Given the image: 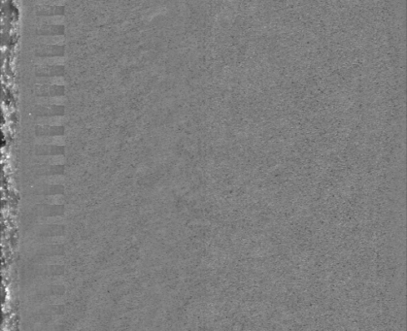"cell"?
Returning a JSON list of instances; mask_svg holds the SVG:
<instances>
[{
    "label": "cell",
    "mask_w": 407,
    "mask_h": 331,
    "mask_svg": "<svg viewBox=\"0 0 407 331\" xmlns=\"http://www.w3.org/2000/svg\"><path fill=\"white\" fill-rule=\"evenodd\" d=\"M64 46L57 44H42L37 46L34 50V54L38 57H54L64 56Z\"/></svg>",
    "instance_id": "obj_1"
},
{
    "label": "cell",
    "mask_w": 407,
    "mask_h": 331,
    "mask_svg": "<svg viewBox=\"0 0 407 331\" xmlns=\"http://www.w3.org/2000/svg\"><path fill=\"white\" fill-rule=\"evenodd\" d=\"M33 90L37 96L54 98L64 95L65 88L62 85H36Z\"/></svg>",
    "instance_id": "obj_2"
},
{
    "label": "cell",
    "mask_w": 407,
    "mask_h": 331,
    "mask_svg": "<svg viewBox=\"0 0 407 331\" xmlns=\"http://www.w3.org/2000/svg\"><path fill=\"white\" fill-rule=\"evenodd\" d=\"M34 13L38 17H54V16H64L65 8L63 5H36Z\"/></svg>",
    "instance_id": "obj_3"
},
{
    "label": "cell",
    "mask_w": 407,
    "mask_h": 331,
    "mask_svg": "<svg viewBox=\"0 0 407 331\" xmlns=\"http://www.w3.org/2000/svg\"><path fill=\"white\" fill-rule=\"evenodd\" d=\"M65 68L63 65H43L35 68L34 74L37 77H61L64 76Z\"/></svg>",
    "instance_id": "obj_4"
},
{
    "label": "cell",
    "mask_w": 407,
    "mask_h": 331,
    "mask_svg": "<svg viewBox=\"0 0 407 331\" xmlns=\"http://www.w3.org/2000/svg\"><path fill=\"white\" fill-rule=\"evenodd\" d=\"M33 114L37 116H63L64 107L62 105H37L33 109Z\"/></svg>",
    "instance_id": "obj_5"
},
{
    "label": "cell",
    "mask_w": 407,
    "mask_h": 331,
    "mask_svg": "<svg viewBox=\"0 0 407 331\" xmlns=\"http://www.w3.org/2000/svg\"><path fill=\"white\" fill-rule=\"evenodd\" d=\"M36 34L42 36L64 35L65 27L63 25H43L37 27Z\"/></svg>",
    "instance_id": "obj_6"
}]
</instances>
